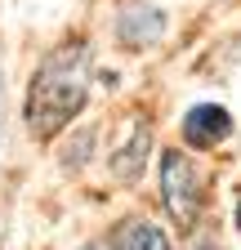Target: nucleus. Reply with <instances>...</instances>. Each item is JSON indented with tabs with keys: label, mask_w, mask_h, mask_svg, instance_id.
<instances>
[{
	"label": "nucleus",
	"mask_w": 241,
	"mask_h": 250,
	"mask_svg": "<svg viewBox=\"0 0 241 250\" xmlns=\"http://www.w3.org/2000/svg\"><path fill=\"white\" fill-rule=\"evenodd\" d=\"M89 41L72 36L63 45H54L40 62L32 81H27V99H22V121L27 134L36 139H54L80 116V107L89 103Z\"/></svg>",
	"instance_id": "nucleus-1"
},
{
	"label": "nucleus",
	"mask_w": 241,
	"mask_h": 250,
	"mask_svg": "<svg viewBox=\"0 0 241 250\" xmlns=\"http://www.w3.org/2000/svg\"><path fill=\"white\" fill-rule=\"evenodd\" d=\"M161 206L165 214L174 219V228H192L197 219H201V170L188 152H165L161 156Z\"/></svg>",
	"instance_id": "nucleus-2"
},
{
	"label": "nucleus",
	"mask_w": 241,
	"mask_h": 250,
	"mask_svg": "<svg viewBox=\"0 0 241 250\" xmlns=\"http://www.w3.org/2000/svg\"><path fill=\"white\" fill-rule=\"evenodd\" d=\"M183 143L197 147V152H210V147H219L228 134H232V112L219 107V103H197L183 112Z\"/></svg>",
	"instance_id": "nucleus-3"
},
{
	"label": "nucleus",
	"mask_w": 241,
	"mask_h": 250,
	"mask_svg": "<svg viewBox=\"0 0 241 250\" xmlns=\"http://www.w3.org/2000/svg\"><path fill=\"white\" fill-rule=\"evenodd\" d=\"M161 31H165V14L143 5V0H130V5L116 14V41L125 49H147L152 41H161Z\"/></svg>",
	"instance_id": "nucleus-4"
},
{
	"label": "nucleus",
	"mask_w": 241,
	"mask_h": 250,
	"mask_svg": "<svg viewBox=\"0 0 241 250\" xmlns=\"http://www.w3.org/2000/svg\"><path fill=\"white\" fill-rule=\"evenodd\" d=\"M147 152H152V125H147V116H139L134 125H130V134H125V143H120L116 152H112V179L116 183H139V174H143V166H147Z\"/></svg>",
	"instance_id": "nucleus-5"
},
{
	"label": "nucleus",
	"mask_w": 241,
	"mask_h": 250,
	"mask_svg": "<svg viewBox=\"0 0 241 250\" xmlns=\"http://www.w3.org/2000/svg\"><path fill=\"white\" fill-rule=\"evenodd\" d=\"M107 250H170V237L143 214H130L107 232Z\"/></svg>",
	"instance_id": "nucleus-6"
},
{
	"label": "nucleus",
	"mask_w": 241,
	"mask_h": 250,
	"mask_svg": "<svg viewBox=\"0 0 241 250\" xmlns=\"http://www.w3.org/2000/svg\"><path fill=\"white\" fill-rule=\"evenodd\" d=\"M80 250H103V246H99V241H89V246H80Z\"/></svg>",
	"instance_id": "nucleus-7"
},
{
	"label": "nucleus",
	"mask_w": 241,
	"mask_h": 250,
	"mask_svg": "<svg viewBox=\"0 0 241 250\" xmlns=\"http://www.w3.org/2000/svg\"><path fill=\"white\" fill-rule=\"evenodd\" d=\"M232 219H237V228H241V201H237V214H232Z\"/></svg>",
	"instance_id": "nucleus-8"
}]
</instances>
